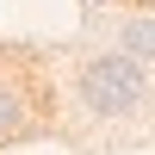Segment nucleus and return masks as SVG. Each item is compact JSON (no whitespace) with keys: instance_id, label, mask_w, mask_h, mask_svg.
Returning <instances> with one entry per match:
<instances>
[{"instance_id":"obj_1","label":"nucleus","mask_w":155,"mask_h":155,"mask_svg":"<svg viewBox=\"0 0 155 155\" xmlns=\"http://www.w3.org/2000/svg\"><path fill=\"white\" fill-rule=\"evenodd\" d=\"M74 93H81V106L93 112V118H130L149 99V74H143V62H137L130 50H99V56L81 62Z\"/></svg>"},{"instance_id":"obj_2","label":"nucleus","mask_w":155,"mask_h":155,"mask_svg":"<svg viewBox=\"0 0 155 155\" xmlns=\"http://www.w3.org/2000/svg\"><path fill=\"white\" fill-rule=\"evenodd\" d=\"M31 118H37V112H31V99H25V87L0 74V143H19V137H31V130H37Z\"/></svg>"},{"instance_id":"obj_3","label":"nucleus","mask_w":155,"mask_h":155,"mask_svg":"<svg viewBox=\"0 0 155 155\" xmlns=\"http://www.w3.org/2000/svg\"><path fill=\"white\" fill-rule=\"evenodd\" d=\"M124 50H130V56H155V25H149V19L130 25V31H124Z\"/></svg>"},{"instance_id":"obj_4","label":"nucleus","mask_w":155,"mask_h":155,"mask_svg":"<svg viewBox=\"0 0 155 155\" xmlns=\"http://www.w3.org/2000/svg\"><path fill=\"white\" fill-rule=\"evenodd\" d=\"M137 6H155V0H137Z\"/></svg>"}]
</instances>
